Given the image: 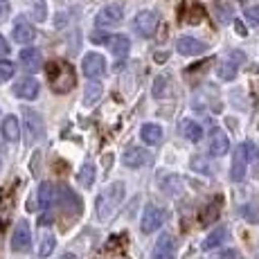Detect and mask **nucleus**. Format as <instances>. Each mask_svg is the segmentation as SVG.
<instances>
[{"mask_svg": "<svg viewBox=\"0 0 259 259\" xmlns=\"http://www.w3.org/2000/svg\"><path fill=\"white\" fill-rule=\"evenodd\" d=\"M158 25H160V16H158L156 12H151V9H144V12H140L136 18H133V29L144 38L153 36Z\"/></svg>", "mask_w": 259, "mask_h": 259, "instance_id": "7ed1b4c3", "label": "nucleus"}, {"mask_svg": "<svg viewBox=\"0 0 259 259\" xmlns=\"http://www.w3.org/2000/svg\"><path fill=\"white\" fill-rule=\"evenodd\" d=\"M54 246H57V239H54V235H52V232H46L43 239H41V246H38V257H41V259L50 257V252L54 250Z\"/></svg>", "mask_w": 259, "mask_h": 259, "instance_id": "cd10ccee", "label": "nucleus"}, {"mask_svg": "<svg viewBox=\"0 0 259 259\" xmlns=\"http://www.w3.org/2000/svg\"><path fill=\"white\" fill-rule=\"evenodd\" d=\"M153 61H156V63L167 61V54H165V52H160V54H153Z\"/></svg>", "mask_w": 259, "mask_h": 259, "instance_id": "a19ab883", "label": "nucleus"}, {"mask_svg": "<svg viewBox=\"0 0 259 259\" xmlns=\"http://www.w3.org/2000/svg\"><path fill=\"white\" fill-rule=\"evenodd\" d=\"M48 81L54 93H70L77 83L74 70L66 61H52L48 66Z\"/></svg>", "mask_w": 259, "mask_h": 259, "instance_id": "f257e3e1", "label": "nucleus"}, {"mask_svg": "<svg viewBox=\"0 0 259 259\" xmlns=\"http://www.w3.org/2000/svg\"><path fill=\"white\" fill-rule=\"evenodd\" d=\"M59 259H77V257H74V255H61Z\"/></svg>", "mask_w": 259, "mask_h": 259, "instance_id": "79ce46f5", "label": "nucleus"}, {"mask_svg": "<svg viewBox=\"0 0 259 259\" xmlns=\"http://www.w3.org/2000/svg\"><path fill=\"white\" fill-rule=\"evenodd\" d=\"M246 165H248V160H246V153H243V144H241V147H237L235 158H232V167H230V178H232L235 183H241L243 178H246Z\"/></svg>", "mask_w": 259, "mask_h": 259, "instance_id": "f3484780", "label": "nucleus"}, {"mask_svg": "<svg viewBox=\"0 0 259 259\" xmlns=\"http://www.w3.org/2000/svg\"><path fill=\"white\" fill-rule=\"evenodd\" d=\"M32 246V230H29L27 221H18L14 228V237H12V248L14 252H27Z\"/></svg>", "mask_w": 259, "mask_h": 259, "instance_id": "9d476101", "label": "nucleus"}, {"mask_svg": "<svg viewBox=\"0 0 259 259\" xmlns=\"http://www.w3.org/2000/svg\"><path fill=\"white\" fill-rule=\"evenodd\" d=\"M228 239V228H217V230H212L210 235L205 237V241H203V250H214V248H219L223 241Z\"/></svg>", "mask_w": 259, "mask_h": 259, "instance_id": "4be33fe9", "label": "nucleus"}, {"mask_svg": "<svg viewBox=\"0 0 259 259\" xmlns=\"http://www.w3.org/2000/svg\"><path fill=\"white\" fill-rule=\"evenodd\" d=\"M167 219V212L162 210V207L158 205H147L144 207V214H142V221H140V228L144 235H151V232H156L158 228L165 223Z\"/></svg>", "mask_w": 259, "mask_h": 259, "instance_id": "20e7f679", "label": "nucleus"}, {"mask_svg": "<svg viewBox=\"0 0 259 259\" xmlns=\"http://www.w3.org/2000/svg\"><path fill=\"white\" fill-rule=\"evenodd\" d=\"M59 203H61V212H66V214L70 212L72 219H77L81 214V201H79V196L68 185L59 187Z\"/></svg>", "mask_w": 259, "mask_h": 259, "instance_id": "1a4fd4ad", "label": "nucleus"}, {"mask_svg": "<svg viewBox=\"0 0 259 259\" xmlns=\"http://www.w3.org/2000/svg\"><path fill=\"white\" fill-rule=\"evenodd\" d=\"M219 212H221V198H217L214 203H210V205L203 210L201 214V223L203 226H210V223H214L219 219Z\"/></svg>", "mask_w": 259, "mask_h": 259, "instance_id": "393cba45", "label": "nucleus"}, {"mask_svg": "<svg viewBox=\"0 0 259 259\" xmlns=\"http://www.w3.org/2000/svg\"><path fill=\"white\" fill-rule=\"evenodd\" d=\"M34 36H36V29L32 27V23H29L27 18H23V16L16 18V23H14V41L27 46V43L34 41Z\"/></svg>", "mask_w": 259, "mask_h": 259, "instance_id": "f8f14e48", "label": "nucleus"}, {"mask_svg": "<svg viewBox=\"0 0 259 259\" xmlns=\"http://www.w3.org/2000/svg\"><path fill=\"white\" fill-rule=\"evenodd\" d=\"M228 149H230V140H228V136L221 131V128H214L212 136H210V153L212 156H226Z\"/></svg>", "mask_w": 259, "mask_h": 259, "instance_id": "a211bd4d", "label": "nucleus"}, {"mask_svg": "<svg viewBox=\"0 0 259 259\" xmlns=\"http://www.w3.org/2000/svg\"><path fill=\"white\" fill-rule=\"evenodd\" d=\"M149 162H151V153L142 147H131L126 153H124V165L126 167L138 169V167H147Z\"/></svg>", "mask_w": 259, "mask_h": 259, "instance_id": "ddd939ff", "label": "nucleus"}, {"mask_svg": "<svg viewBox=\"0 0 259 259\" xmlns=\"http://www.w3.org/2000/svg\"><path fill=\"white\" fill-rule=\"evenodd\" d=\"M124 18V7L122 5H106V7L99 9V14L95 16V25L97 27H115V25Z\"/></svg>", "mask_w": 259, "mask_h": 259, "instance_id": "39448f33", "label": "nucleus"}, {"mask_svg": "<svg viewBox=\"0 0 259 259\" xmlns=\"http://www.w3.org/2000/svg\"><path fill=\"white\" fill-rule=\"evenodd\" d=\"M38 203H41V210L48 212L54 203V185L52 183H41L38 187Z\"/></svg>", "mask_w": 259, "mask_h": 259, "instance_id": "5701e85b", "label": "nucleus"}, {"mask_svg": "<svg viewBox=\"0 0 259 259\" xmlns=\"http://www.w3.org/2000/svg\"><path fill=\"white\" fill-rule=\"evenodd\" d=\"M219 259H237V250H232V248L230 250H223L221 255H219Z\"/></svg>", "mask_w": 259, "mask_h": 259, "instance_id": "4c0bfd02", "label": "nucleus"}, {"mask_svg": "<svg viewBox=\"0 0 259 259\" xmlns=\"http://www.w3.org/2000/svg\"><path fill=\"white\" fill-rule=\"evenodd\" d=\"M7 52H9V43L0 36V57H3V54H7Z\"/></svg>", "mask_w": 259, "mask_h": 259, "instance_id": "ea45409f", "label": "nucleus"}, {"mask_svg": "<svg viewBox=\"0 0 259 259\" xmlns=\"http://www.w3.org/2000/svg\"><path fill=\"white\" fill-rule=\"evenodd\" d=\"M243 61H246V54H243L241 50H235V52H230V57L217 68V74L223 81H232L239 72V63H243Z\"/></svg>", "mask_w": 259, "mask_h": 259, "instance_id": "6e6552de", "label": "nucleus"}, {"mask_svg": "<svg viewBox=\"0 0 259 259\" xmlns=\"http://www.w3.org/2000/svg\"><path fill=\"white\" fill-rule=\"evenodd\" d=\"M183 136L187 138L189 142H198L203 138V128L198 122H192V119H187L185 124H183Z\"/></svg>", "mask_w": 259, "mask_h": 259, "instance_id": "a878e982", "label": "nucleus"}, {"mask_svg": "<svg viewBox=\"0 0 259 259\" xmlns=\"http://www.w3.org/2000/svg\"><path fill=\"white\" fill-rule=\"evenodd\" d=\"M246 21L250 25H255V27H259V5H252V7L246 9Z\"/></svg>", "mask_w": 259, "mask_h": 259, "instance_id": "f704fd0d", "label": "nucleus"}, {"mask_svg": "<svg viewBox=\"0 0 259 259\" xmlns=\"http://www.w3.org/2000/svg\"><path fill=\"white\" fill-rule=\"evenodd\" d=\"M158 185H160V189H162L165 194L174 196V194L181 192L183 183H181V176H178V174H162L160 181H158Z\"/></svg>", "mask_w": 259, "mask_h": 259, "instance_id": "aec40b11", "label": "nucleus"}, {"mask_svg": "<svg viewBox=\"0 0 259 259\" xmlns=\"http://www.w3.org/2000/svg\"><path fill=\"white\" fill-rule=\"evenodd\" d=\"M176 50L181 54H185V57H198V54H203L207 50V46L203 41H198V38H192V36H183L176 41Z\"/></svg>", "mask_w": 259, "mask_h": 259, "instance_id": "2eb2a0df", "label": "nucleus"}, {"mask_svg": "<svg viewBox=\"0 0 259 259\" xmlns=\"http://www.w3.org/2000/svg\"><path fill=\"white\" fill-rule=\"evenodd\" d=\"M169 93H171L169 91V77L167 74H160V77L153 81V95H156V97H167Z\"/></svg>", "mask_w": 259, "mask_h": 259, "instance_id": "c756f323", "label": "nucleus"}, {"mask_svg": "<svg viewBox=\"0 0 259 259\" xmlns=\"http://www.w3.org/2000/svg\"><path fill=\"white\" fill-rule=\"evenodd\" d=\"M14 63H9V61H0V83L3 81H9V79L14 77Z\"/></svg>", "mask_w": 259, "mask_h": 259, "instance_id": "72a5a7b5", "label": "nucleus"}, {"mask_svg": "<svg viewBox=\"0 0 259 259\" xmlns=\"http://www.w3.org/2000/svg\"><path fill=\"white\" fill-rule=\"evenodd\" d=\"M32 5H34V9H32L34 18H36L38 23H43V21H46V14H48L46 3H43V0H32Z\"/></svg>", "mask_w": 259, "mask_h": 259, "instance_id": "473e14b6", "label": "nucleus"}, {"mask_svg": "<svg viewBox=\"0 0 259 259\" xmlns=\"http://www.w3.org/2000/svg\"><path fill=\"white\" fill-rule=\"evenodd\" d=\"M214 14H217L219 23H230L232 18V7L228 3H217L214 5Z\"/></svg>", "mask_w": 259, "mask_h": 259, "instance_id": "7c9ffc66", "label": "nucleus"}, {"mask_svg": "<svg viewBox=\"0 0 259 259\" xmlns=\"http://www.w3.org/2000/svg\"><path fill=\"white\" fill-rule=\"evenodd\" d=\"M0 169H3V162H0Z\"/></svg>", "mask_w": 259, "mask_h": 259, "instance_id": "37998d69", "label": "nucleus"}, {"mask_svg": "<svg viewBox=\"0 0 259 259\" xmlns=\"http://www.w3.org/2000/svg\"><path fill=\"white\" fill-rule=\"evenodd\" d=\"M79 183H81L83 187H93L95 183V165L93 162H86V165L81 167V171H79Z\"/></svg>", "mask_w": 259, "mask_h": 259, "instance_id": "c85d7f7f", "label": "nucleus"}, {"mask_svg": "<svg viewBox=\"0 0 259 259\" xmlns=\"http://www.w3.org/2000/svg\"><path fill=\"white\" fill-rule=\"evenodd\" d=\"M235 29H237V34H239V36H246V25H243L241 21H235Z\"/></svg>", "mask_w": 259, "mask_h": 259, "instance_id": "58836bf2", "label": "nucleus"}, {"mask_svg": "<svg viewBox=\"0 0 259 259\" xmlns=\"http://www.w3.org/2000/svg\"><path fill=\"white\" fill-rule=\"evenodd\" d=\"M14 95L21 99H34L38 95V81L32 77H25V79H18L14 83Z\"/></svg>", "mask_w": 259, "mask_h": 259, "instance_id": "dca6fc26", "label": "nucleus"}, {"mask_svg": "<svg viewBox=\"0 0 259 259\" xmlns=\"http://www.w3.org/2000/svg\"><path fill=\"white\" fill-rule=\"evenodd\" d=\"M124 198V183H111L102 194L97 196V219L99 221H108L115 214Z\"/></svg>", "mask_w": 259, "mask_h": 259, "instance_id": "f03ea898", "label": "nucleus"}, {"mask_svg": "<svg viewBox=\"0 0 259 259\" xmlns=\"http://www.w3.org/2000/svg\"><path fill=\"white\" fill-rule=\"evenodd\" d=\"M7 14H9V5L5 3V0H0V21H5Z\"/></svg>", "mask_w": 259, "mask_h": 259, "instance_id": "e433bc0d", "label": "nucleus"}, {"mask_svg": "<svg viewBox=\"0 0 259 259\" xmlns=\"http://www.w3.org/2000/svg\"><path fill=\"white\" fill-rule=\"evenodd\" d=\"M106 43H108V48H111V52L115 54V57H126L128 50H131V41H128V36H124V34L108 36Z\"/></svg>", "mask_w": 259, "mask_h": 259, "instance_id": "6ab92c4d", "label": "nucleus"}, {"mask_svg": "<svg viewBox=\"0 0 259 259\" xmlns=\"http://www.w3.org/2000/svg\"><path fill=\"white\" fill-rule=\"evenodd\" d=\"M102 86H99L97 81H93V83H88L86 86V93H83V104L86 106H95V104L99 102V97H102Z\"/></svg>", "mask_w": 259, "mask_h": 259, "instance_id": "bb28decb", "label": "nucleus"}, {"mask_svg": "<svg viewBox=\"0 0 259 259\" xmlns=\"http://www.w3.org/2000/svg\"><path fill=\"white\" fill-rule=\"evenodd\" d=\"M23 117H25V126H27V138L29 142H38L46 133V124H43V117L38 115L32 108H23Z\"/></svg>", "mask_w": 259, "mask_h": 259, "instance_id": "423d86ee", "label": "nucleus"}, {"mask_svg": "<svg viewBox=\"0 0 259 259\" xmlns=\"http://www.w3.org/2000/svg\"><path fill=\"white\" fill-rule=\"evenodd\" d=\"M21 66L25 68V70L29 72H38L43 68V57H41V50L36 48H25L21 50Z\"/></svg>", "mask_w": 259, "mask_h": 259, "instance_id": "4468645a", "label": "nucleus"}, {"mask_svg": "<svg viewBox=\"0 0 259 259\" xmlns=\"http://www.w3.org/2000/svg\"><path fill=\"white\" fill-rule=\"evenodd\" d=\"M3 138L7 142H16L21 138V124L14 115H7L3 122Z\"/></svg>", "mask_w": 259, "mask_h": 259, "instance_id": "412c9836", "label": "nucleus"}, {"mask_svg": "<svg viewBox=\"0 0 259 259\" xmlns=\"http://www.w3.org/2000/svg\"><path fill=\"white\" fill-rule=\"evenodd\" d=\"M201 21H203V7H201V5H194V7H192V16H187V23L196 25Z\"/></svg>", "mask_w": 259, "mask_h": 259, "instance_id": "c9c22d12", "label": "nucleus"}, {"mask_svg": "<svg viewBox=\"0 0 259 259\" xmlns=\"http://www.w3.org/2000/svg\"><path fill=\"white\" fill-rule=\"evenodd\" d=\"M176 257V241L169 232H162L158 237L156 246H153V252H151V259H174Z\"/></svg>", "mask_w": 259, "mask_h": 259, "instance_id": "9b49d317", "label": "nucleus"}, {"mask_svg": "<svg viewBox=\"0 0 259 259\" xmlns=\"http://www.w3.org/2000/svg\"><path fill=\"white\" fill-rule=\"evenodd\" d=\"M81 70L88 79H99L106 72V59L97 52H88L86 57L81 59Z\"/></svg>", "mask_w": 259, "mask_h": 259, "instance_id": "0eeeda50", "label": "nucleus"}, {"mask_svg": "<svg viewBox=\"0 0 259 259\" xmlns=\"http://www.w3.org/2000/svg\"><path fill=\"white\" fill-rule=\"evenodd\" d=\"M243 153H246V160L248 162H252V165H257V162H259V149H257V144L246 142V144H243Z\"/></svg>", "mask_w": 259, "mask_h": 259, "instance_id": "2f4dec72", "label": "nucleus"}, {"mask_svg": "<svg viewBox=\"0 0 259 259\" xmlns=\"http://www.w3.org/2000/svg\"><path fill=\"white\" fill-rule=\"evenodd\" d=\"M142 140L147 144H160L162 140V128L158 126V124H144L142 131H140Z\"/></svg>", "mask_w": 259, "mask_h": 259, "instance_id": "b1692460", "label": "nucleus"}]
</instances>
